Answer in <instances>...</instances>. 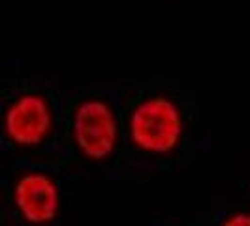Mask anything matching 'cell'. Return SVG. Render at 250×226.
<instances>
[{
    "instance_id": "1",
    "label": "cell",
    "mask_w": 250,
    "mask_h": 226,
    "mask_svg": "<svg viewBox=\"0 0 250 226\" xmlns=\"http://www.w3.org/2000/svg\"><path fill=\"white\" fill-rule=\"evenodd\" d=\"M187 132L181 104L167 94H149L138 100L126 117V136L132 147L149 157L175 153Z\"/></svg>"
},
{
    "instance_id": "2",
    "label": "cell",
    "mask_w": 250,
    "mask_h": 226,
    "mask_svg": "<svg viewBox=\"0 0 250 226\" xmlns=\"http://www.w3.org/2000/svg\"><path fill=\"white\" fill-rule=\"evenodd\" d=\"M70 138L75 151L88 162L109 160L123 138V125L115 106L100 96L79 100L70 117Z\"/></svg>"
},
{
    "instance_id": "3",
    "label": "cell",
    "mask_w": 250,
    "mask_h": 226,
    "mask_svg": "<svg viewBox=\"0 0 250 226\" xmlns=\"http://www.w3.org/2000/svg\"><path fill=\"white\" fill-rule=\"evenodd\" d=\"M57 126V113L51 100L38 90L13 96L2 112V134L19 149L43 145Z\"/></svg>"
},
{
    "instance_id": "4",
    "label": "cell",
    "mask_w": 250,
    "mask_h": 226,
    "mask_svg": "<svg viewBox=\"0 0 250 226\" xmlns=\"http://www.w3.org/2000/svg\"><path fill=\"white\" fill-rule=\"evenodd\" d=\"M12 205L23 223L30 226H47L61 215V185L43 170H26L13 181Z\"/></svg>"
},
{
    "instance_id": "5",
    "label": "cell",
    "mask_w": 250,
    "mask_h": 226,
    "mask_svg": "<svg viewBox=\"0 0 250 226\" xmlns=\"http://www.w3.org/2000/svg\"><path fill=\"white\" fill-rule=\"evenodd\" d=\"M218 226H250V211L249 209H237L228 213L220 221Z\"/></svg>"
}]
</instances>
